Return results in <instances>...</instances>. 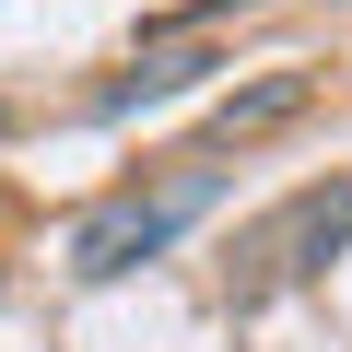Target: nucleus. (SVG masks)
I'll use <instances>...</instances> for the list:
<instances>
[{"label": "nucleus", "instance_id": "nucleus-2", "mask_svg": "<svg viewBox=\"0 0 352 352\" xmlns=\"http://www.w3.org/2000/svg\"><path fill=\"white\" fill-rule=\"evenodd\" d=\"M352 247V176L340 188H305V200H282L247 247H235V305H270L282 282H305V270H329Z\"/></svg>", "mask_w": 352, "mask_h": 352}, {"label": "nucleus", "instance_id": "nucleus-4", "mask_svg": "<svg viewBox=\"0 0 352 352\" xmlns=\"http://www.w3.org/2000/svg\"><path fill=\"white\" fill-rule=\"evenodd\" d=\"M200 71H212L200 47H141V71H118V82L94 94V118H129V106H164V94H188Z\"/></svg>", "mask_w": 352, "mask_h": 352}, {"label": "nucleus", "instance_id": "nucleus-5", "mask_svg": "<svg viewBox=\"0 0 352 352\" xmlns=\"http://www.w3.org/2000/svg\"><path fill=\"white\" fill-rule=\"evenodd\" d=\"M0 129H12V106H0Z\"/></svg>", "mask_w": 352, "mask_h": 352}, {"label": "nucleus", "instance_id": "nucleus-3", "mask_svg": "<svg viewBox=\"0 0 352 352\" xmlns=\"http://www.w3.org/2000/svg\"><path fill=\"white\" fill-rule=\"evenodd\" d=\"M305 94H317V71H258L247 94H223V106H212V153H247V141H270V129H282Z\"/></svg>", "mask_w": 352, "mask_h": 352}, {"label": "nucleus", "instance_id": "nucleus-1", "mask_svg": "<svg viewBox=\"0 0 352 352\" xmlns=\"http://www.w3.org/2000/svg\"><path fill=\"white\" fill-rule=\"evenodd\" d=\"M212 200H223V164H164V176H141V188L94 200V212L71 223V282H118V270L164 258Z\"/></svg>", "mask_w": 352, "mask_h": 352}]
</instances>
